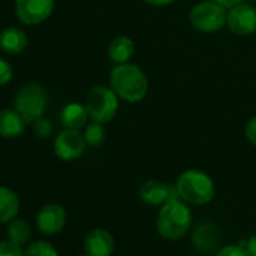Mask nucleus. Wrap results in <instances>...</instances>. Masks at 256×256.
Instances as JSON below:
<instances>
[{
    "label": "nucleus",
    "mask_w": 256,
    "mask_h": 256,
    "mask_svg": "<svg viewBox=\"0 0 256 256\" xmlns=\"http://www.w3.org/2000/svg\"><path fill=\"white\" fill-rule=\"evenodd\" d=\"M83 136H84V140H86L88 146L100 148L106 142V138H107V132L104 128V124L92 120L89 125H86V130H84Z\"/></svg>",
    "instance_id": "obj_20"
},
{
    "label": "nucleus",
    "mask_w": 256,
    "mask_h": 256,
    "mask_svg": "<svg viewBox=\"0 0 256 256\" xmlns=\"http://www.w3.org/2000/svg\"><path fill=\"white\" fill-rule=\"evenodd\" d=\"M0 256H24V252L20 244L12 240H5L0 241Z\"/></svg>",
    "instance_id": "obj_23"
},
{
    "label": "nucleus",
    "mask_w": 256,
    "mask_h": 256,
    "mask_svg": "<svg viewBox=\"0 0 256 256\" xmlns=\"http://www.w3.org/2000/svg\"><path fill=\"white\" fill-rule=\"evenodd\" d=\"M193 244L202 253L214 252L220 244V229L211 222H204L198 224L193 234Z\"/></svg>",
    "instance_id": "obj_13"
},
{
    "label": "nucleus",
    "mask_w": 256,
    "mask_h": 256,
    "mask_svg": "<svg viewBox=\"0 0 256 256\" xmlns=\"http://www.w3.org/2000/svg\"><path fill=\"white\" fill-rule=\"evenodd\" d=\"M34 132L40 139H47L50 138V134L53 133V125L50 122V119L41 116L40 119H36L34 122Z\"/></svg>",
    "instance_id": "obj_22"
},
{
    "label": "nucleus",
    "mask_w": 256,
    "mask_h": 256,
    "mask_svg": "<svg viewBox=\"0 0 256 256\" xmlns=\"http://www.w3.org/2000/svg\"><path fill=\"white\" fill-rule=\"evenodd\" d=\"M244 133H246L247 140H248L252 145L256 146V116H253V118L248 119V122L246 124V130H244Z\"/></svg>",
    "instance_id": "obj_26"
},
{
    "label": "nucleus",
    "mask_w": 256,
    "mask_h": 256,
    "mask_svg": "<svg viewBox=\"0 0 256 256\" xmlns=\"http://www.w3.org/2000/svg\"><path fill=\"white\" fill-rule=\"evenodd\" d=\"M24 256H59V253L50 242L35 241L26 248Z\"/></svg>",
    "instance_id": "obj_21"
},
{
    "label": "nucleus",
    "mask_w": 256,
    "mask_h": 256,
    "mask_svg": "<svg viewBox=\"0 0 256 256\" xmlns=\"http://www.w3.org/2000/svg\"><path fill=\"white\" fill-rule=\"evenodd\" d=\"M30 226L26 220L17 218V220H11L8 224V238L12 240L14 242L23 246L30 240Z\"/></svg>",
    "instance_id": "obj_19"
},
{
    "label": "nucleus",
    "mask_w": 256,
    "mask_h": 256,
    "mask_svg": "<svg viewBox=\"0 0 256 256\" xmlns=\"http://www.w3.org/2000/svg\"><path fill=\"white\" fill-rule=\"evenodd\" d=\"M228 10L214 0H204L194 5L188 14L192 26L204 34H212L226 26Z\"/></svg>",
    "instance_id": "obj_6"
},
{
    "label": "nucleus",
    "mask_w": 256,
    "mask_h": 256,
    "mask_svg": "<svg viewBox=\"0 0 256 256\" xmlns=\"http://www.w3.org/2000/svg\"><path fill=\"white\" fill-rule=\"evenodd\" d=\"M216 256H250L248 252L246 250V247H241V246H226V247H222Z\"/></svg>",
    "instance_id": "obj_24"
},
{
    "label": "nucleus",
    "mask_w": 256,
    "mask_h": 256,
    "mask_svg": "<svg viewBox=\"0 0 256 256\" xmlns=\"http://www.w3.org/2000/svg\"><path fill=\"white\" fill-rule=\"evenodd\" d=\"M47 90L38 83H29L23 86L14 100V108L23 116L26 124H34L40 119L47 107Z\"/></svg>",
    "instance_id": "obj_4"
},
{
    "label": "nucleus",
    "mask_w": 256,
    "mask_h": 256,
    "mask_svg": "<svg viewBox=\"0 0 256 256\" xmlns=\"http://www.w3.org/2000/svg\"><path fill=\"white\" fill-rule=\"evenodd\" d=\"M246 250L248 252L250 256H256V235L250 236L246 242Z\"/></svg>",
    "instance_id": "obj_27"
},
{
    "label": "nucleus",
    "mask_w": 256,
    "mask_h": 256,
    "mask_svg": "<svg viewBox=\"0 0 256 256\" xmlns=\"http://www.w3.org/2000/svg\"><path fill=\"white\" fill-rule=\"evenodd\" d=\"M139 196L144 204L151 206H163L169 199L178 196L176 188L172 186H168L163 181L158 180H150L142 184Z\"/></svg>",
    "instance_id": "obj_11"
},
{
    "label": "nucleus",
    "mask_w": 256,
    "mask_h": 256,
    "mask_svg": "<svg viewBox=\"0 0 256 256\" xmlns=\"http://www.w3.org/2000/svg\"><path fill=\"white\" fill-rule=\"evenodd\" d=\"M54 10L53 0H16L17 18L29 26L46 22Z\"/></svg>",
    "instance_id": "obj_9"
},
{
    "label": "nucleus",
    "mask_w": 256,
    "mask_h": 256,
    "mask_svg": "<svg viewBox=\"0 0 256 256\" xmlns=\"http://www.w3.org/2000/svg\"><path fill=\"white\" fill-rule=\"evenodd\" d=\"M178 196L192 205H205L214 199L216 187L210 175L199 169H188L182 172L175 184Z\"/></svg>",
    "instance_id": "obj_3"
},
{
    "label": "nucleus",
    "mask_w": 256,
    "mask_h": 256,
    "mask_svg": "<svg viewBox=\"0 0 256 256\" xmlns=\"http://www.w3.org/2000/svg\"><path fill=\"white\" fill-rule=\"evenodd\" d=\"M24 128H26V120L16 108L0 110V138L5 139L18 138L23 134Z\"/></svg>",
    "instance_id": "obj_14"
},
{
    "label": "nucleus",
    "mask_w": 256,
    "mask_h": 256,
    "mask_svg": "<svg viewBox=\"0 0 256 256\" xmlns=\"http://www.w3.org/2000/svg\"><path fill=\"white\" fill-rule=\"evenodd\" d=\"M136 53V44L130 36H116L107 48V56L108 59L114 64V65H120V64H126L130 62L132 58Z\"/></svg>",
    "instance_id": "obj_15"
},
{
    "label": "nucleus",
    "mask_w": 256,
    "mask_h": 256,
    "mask_svg": "<svg viewBox=\"0 0 256 256\" xmlns=\"http://www.w3.org/2000/svg\"><path fill=\"white\" fill-rule=\"evenodd\" d=\"M84 150H86V140L78 130L65 128L54 139V152L64 162H72L80 158Z\"/></svg>",
    "instance_id": "obj_8"
},
{
    "label": "nucleus",
    "mask_w": 256,
    "mask_h": 256,
    "mask_svg": "<svg viewBox=\"0 0 256 256\" xmlns=\"http://www.w3.org/2000/svg\"><path fill=\"white\" fill-rule=\"evenodd\" d=\"M66 222V211L59 204H47L36 214V226L44 235L60 232Z\"/></svg>",
    "instance_id": "obj_10"
},
{
    "label": "nucleus",
    "mask_w": 256,
    "mask_h": 256,
    "mask_svg": "<svg viewBox=\"0 0 256 256\" xmlns=\"http://www.w3.org/2000/svg\"><path fill=\"white\" fill-rule=\"evenodd\" d=\"M28 47V35L18 28H6L0 32V50L8 54H18Z\"/></svg>",
    "instance_id": "obj_16"
},
{
    "label": "nucleus",
    "mask_w": 256,
    "mask_h": 256,
    "mask_svg": "<svg viewBox=\"0 0 256 256\" xmlns=\"http://www.w3.org/2000/svg\"><path fill=\"white\" fill-rule=\"evenodd\" d=\"M110 88L119 96V100L126 102H140L146 98L150 82L145 72L130 62L114 65L108 76Z\"/></svg>",
    "instance_id": "obj_1"
},
{
    "label": "nucleus",
    "mask_w": 256,
    "mask_h": 256,
    "mask_svg": "<svg viewBox=\"0 0 256 256\" xmlns=\"http://www.w3.org/2000/svg\"><path fill=\"white\" fill-rule=\"evenodd\" d=\"M12 74H14L12 66L6 60L0 59V86H5L6 83H10L12 78Z\"/></svg>",
    "instance_id": "obj_25"
},
{
    "label": "nucleus",
    "mask_w": 256,
    "mask_h": 256,
    "mask_svg": "<svg viewBox=\"0 0 256 256\" xmlns=\"http://www.w3.org/2000/svg\"><path fill=\"white\" fill-rule=\"evenodd\" d=\"M20 210V199L16 192L0 186V223L14 220Z\"/></svg>",
    "instance_id": "obj_18"
},
{
    "label": "nucleus",
    "mask_w": 256,
    "mask_h": 256,
    "mask_svg": "<svg viewBox=\"0 0 256 256\" xmlns=\"http://www.w3.org/2000/svg\"><path fill=\"white\" fill-rule=\"evenodd\" d=\"M84 252L90 256H110L114 248V241L110 232L96 228L84 236Z\"/></svg>",
    "instance_id": "obj_12"
},
{
    "label": "nucleus",
    "mask_w": 256,
    "mask_h": 256,
    "mask_svg": "<svg viewBox=\"0 0 256 256\" xmlns=\"http://www.w3.org/2000/svg\"><path fill=\"white\" fill-rule=\"evenodd\" d=\"M89 118L86 106L80 102H70L64 107L60 120L65 128H72V130H80L82 126L86 125V120Z\"/></svg>",
    "instance_id": "obj_17"
},
{
    "label": "nucleus",
    "mask_w": 256,
    "mask_h": 256,
    "mask_svg": "<svg viewBox=\"0 0 256 256\" xmlns=\"http://www.w3.org/2000/svg\"><path fill=\"white\" fill-rule=\"evenodd\" d=\"M86 108L94 122H110L119 108V96L107 86H95L89 90L86 98Z\"/></svg>",
    "instance_id": "obj_5"
},
{
    "label": "nucleus",
    "mask_w": 256,
    "mask_h": 256,
    "mask_svg": "<svg viewBox=\"0 0 256 256\" xmlns=\"http://www.w3.org/2000/svg\"><path fill=\"white\" fill-rule=\"evenodd\" d=\"M192 223L193 216L187 202L175 196L162 206L157 217V230L166 240H180L188 232Z\"/></svg>",
    "instance_id": "obj_2"
},
{
    "label": "nucleus",
    "mask_w": 256,
    "mask_h": 256,
    "mask_svg": "<svg viewBox=\"0 0 256 256\" xmlns=\"http://www.w3.org/2000/svg\"><path fill=\"white\" fill-rule=\"evenodd\" d=\"M146 5H151V6H168V5H172L176 0H144Z\"/></svg>",
    "instance_id": "obj_28"
},
{
    "label": "nucleus",
    "mask_w": 256,
    "mask_h": 256,
    "mask_svg": "<svg viewBox=\"0 0 256 256\" xmlns=\"http://www.w3.org/2000/svg\"><path fill=\"white\" fill-rule=\"evenodd\" d=\"M228 29L240 36H247L256 32V10L248 4H238L228 10Z\"/></svg>",
    "instance_id": "obj_7"
},
{
    "label": "nucleus",
    "mask_w": 256,
    "mask_h": 256,
    "mask_svg": "<svg viewBox=\"0 0 256 256\" xmlns=\"http://www.w3.org/2000/svg\"><path fill=\"white\" fill-rule=\"evenodd\" d=\"M82 256H90V254H88V253H84V254H82Z\"/></svg>",
    "instance_id": "obj_30"
},
{
    "label": "nucleus",
    "mask_w": 256,
    "mask_h": 256,
    "mask_svg": "<svg viewBox=\"0 0 256 256\" xmlns=\"http://www.w3.org/2000/svg\"><path fill=\"white\" fill-rule=\"evenodd\" d=\"M214 2H217V4H220L222 6H224L226 10H229V8H232V6L241 4L242 0H214Z\"/></svg>",
    "instance_id": "obj_29"
}]
</instances>
